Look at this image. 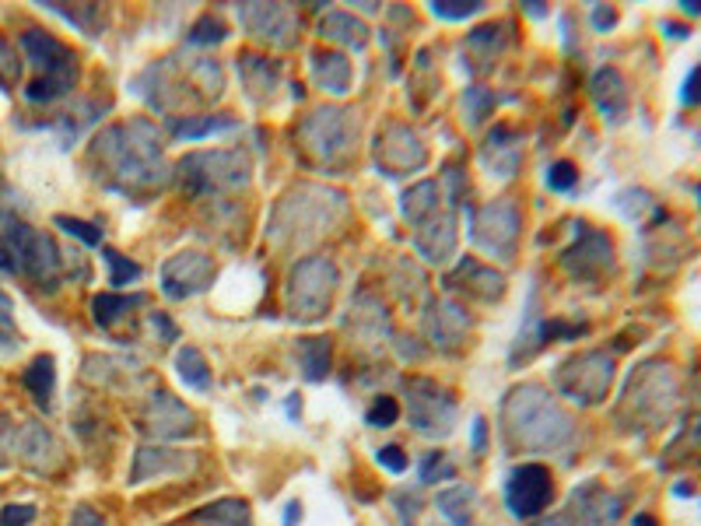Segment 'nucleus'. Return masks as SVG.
<instances>
[{
	"mask_svg": "<svg viewBox=\"0 0 701 526\" xmlns=\"http://www.w3.org/2000/svg\"><path fill=\"white\" fill-rule=\"evenodd\" d=\"M88 158L102 183L127 197H144L169 183V166H165L158 127L151 119H130V124L102 130Z\"/></svg>",
	"mask_w": 701,
	"mask_h": 526,
	"instance_id": "f257e3e1",
	"label": "nucleus"
},
{
	"mask_svg": "<svg viewBox=\"0 0 701 526\" xmlns=\"http://www.w3.org/2000/svg\"><path fill=\"white\" fill-rule=\"evenodd\" d=\"M344 214H347V197L341 190H329L320 183H299L278 200L266 235L278 246L299 250L326 235L334 225H341Z\"/></svg>",
	"mask_w": 701,
	"mask_h": 526,
	"instance_id": "f03ea898",
	"label": "nucleus"
},
{
	"mask_svg": "<svg viewBox=\"0 0 701 526\" xmlns=\"http://www.w3.org/2000/svg\"><path fill=\"white\" fill-rule=\"evenodd\" d=\"M502 429L512 450L551 453L572 439V418L541 387H515L502 403Z\"/></svg>",
	"mask_w": 701,
	"mask_h": 526,
	"instance_id": "7ed1b4c3",
	"label": "nucleus"
},
{
	"mask_svg": "<svg viewBox=\"0 0 701 526\" xmlns=\"http://www.w3.org/2000/svg\"><path fill=\"white\" fill-rule=\"evenodd\" d=\"M0 274L29 277L39 288H56L60 253L53 246V239L22 225V221H11L4 239H0Z\"/></svg>",
	"mask_w": 701,
	"mask_h": 526,
	"instance_id": "20e7f679",
	"label": "nucleus"
},
{
	"mask_svg": "<svg viewBox=\"0 0 701 526\" xmlns=\"http://www.w3.org/2000/svg\"><path fill=\"white\" fill-rule=\"evenodd\" d=\"M22 46L32 60V67L39 71V77L25 88L29 103H53V98L67 95L77 81V56L60 43V39L46 35V32H25Z\"/></svg>",
	"mask_w": 701,
	"mask_h": 526,
	"instance_id": "39448f33",
	"label": "nucleus"
},
{
	"mask_svg": "<svg viewBox=\"0 0 701 526\" xmlns=\"http://www.w3.org/2000/svg\"><path fill=\"white\" fill-rule=\"evenodd\" d=\"M182 190L193 197H211L224 190H239L250 183V155L242 148L232 151H193L179 161Z\"/></svg>",
	"mask_w": 701,
	"mask_h": 526,
	"instance_id": "423d86ee",
	"label": "nucleus"
},
{
	"mask_svg": "<svg viewBox=\"0 0 701 526\" xmlns=\"http://www.w3.org/2000/svg\"><path fill=\"white\" fill-rule=\"evenodd\" d=\"M337 292V267L326 256H305L287 277V316L295 323H316L326 316Z\"/></svg>",
	"mask_w": 701,
	"mask_h": 526,
	"instance_id": "0eeeda50",
	"label": "nucleus"
},
{
	"mask_svg": "<svg viewBox=\"0 0 701 526\" xmlns=\"http://www.w3.org/2000/svg\"><path fill=\"white\" fill-rule=\"evenodd\" d=\"M299 137H302V145H305L308 155L320 158L323 166H334V161H344L350 155V148H355L358 119H355V113H350V109L323 106L308 119H302Z\"/></svg>",
	"mask_w": 701,
	"mask_h": 526,
	"instance_id": "6e6552de",
	"label": "nucleus"
},
{
	"mask_svg": "<svg viewBox=\"0 0 701 526\" xmlns=\"http://www.w3.org/2000/svg\"><path fill=\"white\" fill-rule=\"evenodd\" d=\"M407 393V411H410V424L428 435V439H446L452 429H457V400H452L439 382L431 379H407L404 382Z\"/></svg>",
	"mask_w": 701,
	"mask_h": 526,
	"instance_id": "1a4fd4ad",
	"label": "nucleus"
},
{
	"mask_svg": "<svg viewBox=\"0 0 701 526\" xmlns=\"http://www.w3.org/2000/svg\"><path fill=\"white\" fill-rule=\"evenodd\" d=\"M520 225H523V218L512 200H491V204L481 208L478 218H473L470 239L478 242L484 253L509 260L515 250V239H520Z\"/></svg>",
	"mask_w": 701,
	"mask_h": 526,
	"instance_id": "9d476101",
	"label": "nucleus"
},
{
	"mask_svg": "<svg viewBox=\"0 0 701 526\" xmlns=\"http://www.w3.org/2000/svg\"><path fill=\"white\" fill-rule=\"evenodd\" d=\"M554 495V481L551 471L541 467V463H523V467H515L509 484H505V502L512 516L520 519H533L547 509V502Z\"/></svg>",
	"mask_w": 701,
	"mask_h": 526,
	"instance_id": "9b49d317",
	"label": "nucleus"
},
{
	"mask_svg": "<svg viewBox=\"0 0 701 526\" xmlns=\"http://www.w3.org/2000/svg\"><path fill=\"white\" fill-rule=\"evenodd\" d=\"M610 387V361L604 355H579L558 369V390L575 403H596Z\"/></svg>",
	"mask_w": 701,
	"mask_h": 526,
	"instance_id": "f8f14e48",
	"label": "nucleus"
},
{
	"mask_svg": "<svg viewBox=\"0 0 701 526\" xmlns=\"http://www.w3.org/2000/svg\"><path fill=\"white\" fill-rule=\"evenodd\" d=\"M211 281H215V260L197 250L176 253L161 267V292L169 298H190L203 288H211Z\"/></svg>",
	"mask_w": 701,
	"mask_h": 526,
	"instance_id": "ddd939ff",
	"label": "nucleus"
},
{
	"mask_svg": "<svg viewBox=\"0 0 701 526\" xmlns=\"http://www.w3.org/2000/svg\"><path fill=\"white\" fill-rule=\"evenodd\" d=\"M376 161L379 169L386 176H407V172H418L425 161H428V151L421 145V137L404 127V124H389L383 134H379V145H376Z\"/></svg>",
	"mask_w": 701,
	"mask_h": 526,
	"instance_id": "4468645a",
	"label": "nucleus"
},
{
	"mask_svg": "<svg viewBox=\"0 0 701 526\" xmlns=\"http://www.w3.org/2000/svg\"><path fill=\"white\" fill-rule=\"evenodd\" d=\"M452 204H457V200L439 204L415 225V246L431 263H446L452 250H457V214H452Z\"/></svg>",
	"mask_w": 701,
	"mask_h": 526,
	"instance_id": "2eb2a0df",
	"label": "nucleus"
},
{
	"mask_svg": "<svg viewBox=\"0 0 701 526\" xmlns=\"http://www.w3.org/2000/svg\"><path fill=\"white\" fill-rule=\"evenodd\" d=\"M144 432L155 439H187L197 432V418L182 400L158 390L148 403V411H144Z\"/></svg>",
	"mask_w": 701,
	"mask_h": 526,
	"instance_id": "dca6fc26",
	"label": "nucleus"
},
{
	"mask_svg": "<svg viewBox=\"0 0 701 526\" xmlns=\"http://www.w3.org/2000/svg\"><path fill=\"white\" fill-rule=\"evenodd\" d=\"M242 25L250 29L253 35H260L263 43L271 46H295L299 39V18L292 14V8L284 4H250L242 8Z\"/></svg>",
	"mask_w": 701,
	"mask_h": 526,
	"instance_id": "f3484780",
	"label": "nucleus"
},
{
	"mask_svg": "<svg viewBox=\"0 0 701 526\" xmlns=\"http://www.w3.org/2000/svg\"><path fill=\"white\" fill-rule=\"evenodd\" d=\"M197 467V460L179 453V450H161V446H140L134 453L130 484H144L151 477H182Z\"/></svg>",
	"mask_w": 701,
	"mask_h": 526,
	"instance_id": "a211bd4d",
	"label": "nucleus"
},
{
	"mask_svg": "<svg viewBox=\"0 0 701 526\" xmlns=\"http://www.w3.org/2000/svg\"><path fill=\"white\" fill-rule=\"evenodd\" d=\"M425 327H428V337H431V344H436V348L457 351L460 344L467 340L470 319H467V313L460 306H452V302H431Z\"/></svg>",
	"mask_w": 701,
	"mask_h": 526,
	"instance_id": "6ab92c4d",
	"label": "nucleus"
},
{
	"mask_svg": "<svg viewBox=\"0 0 701 526\" xmlns=\"http://www.w3.org/2000/svg\"><path fill=\"white\" fill-rule=\"evenodd\" d=\"M449 288L467 292L470 298H481V302H494L505 292V277L499 271L484 267V263H478V260H463L460 267L449 274Z\"/></svg>",
	"mask_w": 701,
	"mask_h": 526,
	"instance_id": "aec40b11",
	"label": "nucleus"
},
{
	"mask_svg": "<svg viewBox=\"0 0 701 526\" xmlns=\"http://www.w3.org/2000/svg\"><path fill=\"white\" fill-rule=\"evenodd\" d=\"M481 158H484V166L491 169V176L509 179V176L520 172V161H523V137L515 134V130H509V127H494V130L488 134V145H484Z\"/></svg>",
	"mask_w": 701,
	"mask_h": 526,
	"instance_id": "412c9836",
	"label": "nucleus"
},
{
	"mask_svg": "<svg viewBox=\"0 0 701 526\" xmlns=\"http://www.w3.org/2000/svg\"><path fill=\"white\" fill-rule=\"evenodd\" d=\"M239 74H242L245 92H250V98H257V103L271 98L281 81V67L257 53H239Z\"/></svg>",
	"mask_w": 701,
	"mask_h": 526,
	"instance_id": "4be33fe9",
	"label": "nucleus"
},
{
	"mask_svg": "<svg viewBox=\"0 0 701 526\" xmlns=\"http://www.w3.org/2000/svg\"><path fill=\"white\" fill-rule=\"evenodd\" d=\"M14 450L22 453L25 463H32V467H39V471H46L50 463L56 460V442H53V435L43 429V424H32V421L25 424L22 432H18Z\"/></svg>",
	"mask_w": 701,
	"mask_h": 526,
	"instance_id": "5701e85b",
	"label": "nucleus"
},
{
	"mask_svg": "<svg viewBox=\"0 0 701 526\" xmlns=\"http://www.w3.org/2000/svg\"><path fill=\"white\" fill-rule=\"evenodd\" d=\"M193 523L200 526H253V509L245 498H218L193 513Z\"/></svg>",
	"mask_w": 701,
	"mask_h": 526,
	"instance_id": "b1692460",
	"label": "nucleus"
},
{
	"mask_svg": "<svg viewBox=\"0 0 701 526\" xmlns=\"http://www.w3.org/2000/svg\"><path fill=\"white\" fill-rule=\"evenodd\" d=\"M313 77L323 92L344 95L350 88V60L344 53H313Z\"/></svg>",
	"mask_w": 701,
	"mask_h": 526,
	"instance_id": "393cba45",
	"label": "nucleus"
},
{
	"mask_svg": "<svg viewBox=\"0 0 701 526\" xmlns=\"http://www.w3.org/2000/svg\"><path fill=\"white\" fill-rule=\"evenodd\" d=\"M320 35H323V39H334V43H344V46H355V50H365V46H368V29H365V22H358V18L347 14V11H329V14H323Z\"/></svg>",
	"mask_w": 701,
	"mask_h": 526,
	"instance_id": "a878e982",
	"label": "nucleus"
},
{
	"mask_svg": "<svg viewBox=\"0 0 701 526\" xmlns=\"http://www.w3.org/2000/svg\"><path fill=\"white\" fill-rule=\"evenodd\" d=\"M610 256V242L604 235H586L583 246H572L565 253V267L575 274V277H593L596 267H604Z\"/></svg>",
	"mask_w": 701,
	"mask_h": 526,
	"instance_id": "bb28decb",
	"label": "nucleus"
},
{
	"mask_svg": "<svg viewBox=\"0 0 701 526\" xmlns=\"http://www.w3.org/2000/svg\"><path fill=\"white\" fill-rule=\"evenodd\" d=\"M593 98H596V106H600L604 116L621 119L625 116V106H628L621 74H617V71H600V74H596L593 77Z\"/></svg>",
	"mask_w": 701,
	"mask_h": 526,
	"instance_id": "cd10ccee",
	"label": "nucleus"
},
{
	"mask_svg": "<svg viewBox=\"0 0 701 526\" xmlns=\"http://www.w3.org/2000/svg\"><path fill=\"white\" fill-rule=\"evenodd\" d=\"M239 119L221 113V116H187V119H176L172 124V137L176 140H200V137H211V134H224V130H236Z\"/></svg>",
	"mask_w": 701,
	"mask_h": 526,
	"instance_id": "c85d7f7f",
	"label": "nucleus"
},
{
	"mask_svg": "<svg viewBox=\"0 0 701 526\" xmlns=\"http://www.w3.org/2000/svg\"><path fill=\"white\" fill-rule=\"evenodd\" d=\"M442 187L436 183V179H425V183H418V187H410L407 193H404V218L410 221V225H418V221L425 218V214H431L439 204H442Z\"/></svg>",
	"mask_w": 701,
	"mask_h": 526,
	"instance_id": "c756f323",
	"label": "nucleus"
},
{
	"mask_svg": "<svg viewBox=\"0 0 701 526\" xmlns=\"http://www.w3.org/2000/svg\"><path fill=\"white\" fill-rule=\"evenodd\" d=\"M137 306H144V295H113V292H106V295H95L92 313H95L98 327L109 330V327H116L119 319H127L130 309H137Z\"/></svg>",
	"mask_w": 701,
	"mask_h": 526,
	"instance_id": "7c9ffc66",
	"label": "nucleus"
},
{
	"mask_svg": "<svg viewBox=\"0 0 701 526\" xmlns=\"http://www.w3.org/2000/svg\"><path fill=\"white\" fill-rule=\"evenodd\" d=\"M299 361L308 382H320L329 372V340L326 337H305L299 340Z\"/></svg>",
	"mask_w": 701,
	"mask_h": 526,
	"instance_id": "2f4dec72",
	"label": "nucleus"
},
{
	"mask_svg": "<svg viewBox=\"0 0 701 526\" xmlns=\"http://www.w3.org/2000/svg\"><path fill=\"white\" fill-rule=\"evenodd\" d=\"M25 387L35 397L39 408H50V397H53V387H56V369H53L50 355H39L25 369Z\"/></svg>",
	"mask_w": 701,
	"mask_h": 526,
	"instance_id": "473e14b6",
	"label": "nucleus"
},
{
	"mask_svg": "<svg viewBox=\"0 0 701 526\" xmlns=\"http://www.w3.org/2000/svg\"><path fill=\"white\" fill-rule=\"evenodd\" d=\"M473 502H478V495H473V488H449V492H442L439 495V509H442V516L452 523V526H470V519H473Z\"/></svg>",
	"mask_w": 701,
	"mask_h": 526,
	"instance_id": "72a5a7b5",
	"label": "nucleus"
},
{
	"mask_svg": "<svg viewBox=\"0 0 701 526\" xmlns=\"http://www.w3.org/2000/svg\"><path fill=\"white\" fill-rule=\"evenodd\" d=\"M176 369H179V379L187 382V387H193V390H208V387H211L208 358H203L197 348H179V355H176Z\"/></svg>",
	"mask_w": 701,
	"mask_h": 526,
	"instance_id": "f704fd0d",
	"label": "nucleus"
},
{
	"mask_svg": "<svg viewBox=\"0 0 701 526\" xmlns=\"http://www.w3.org/2000/svg\"><path fill=\"white\" fill-rule=\"evenodd\" d=\"M431 11H436L439 18H446V22H463V18L481 14L484 4H481V0H436Z\"/></svg>",
	"mask_w": 701,
	"mask_h": 526,
	"instance_id": "c9c22d12",
	"label": "nucleus"
},
{
	"mask_svg": "<svg viewBox=\"0 0 701 526\" xmlns=\"http://www.w3.org/2000/svg\"><path fill=\"white\" fill-rule=\"evenodd\" d=\"M224 35H229V32H224V22H221V18L203 14L200 22L190 29V43H193V46H208V43H221Z\"/></svg>",
	"mask_w": 701,
	"mask_h": 526,
	"instance_id": "e433bc0d",
	"label": "nucleus"
},
{
	"mask_svg": "<svg viewBox=\"0 0 701 526\" xmlns=\"http://www.w3.org/2000/svg\"><path fill=\"white\" fill-rule=\"evenodd\" d=\"M106 263H109V285H130V281H137L140 277V267L137 263H130L123 253H116V250H106Z\"/></svg>",
	"mask_w": 701,
	"mask_h": 526,
	"instance_id": "4c0bfd02",
	"label": "nucleus"
},
{
	"mask_svg": "<svg viewBox=\"0 0 701 526\" xmlns=\"http://www.w3.org/2000/svg\"><path fill=\"white\" fill-rule=\"evenodd\" d=\"M463 109L470 116V124H481V119L494 109V95L488 88H467L463 95Z\"/></svg>",
	"mask_w": 701,
	"mask_h": 526,
	"instance_id": "58836bf2",
	"label": "nucleus"
},
{
	"mask_svg": "<svg viewBox=\"0 0 701 526\" xmlns=\"http://www.w3.org/2000/svg\"><path fill=\"white\" fill-rule=\"evenodd\" d=\"M365 418L373 429H389V424H397V418H400V403L394 397H379L373 408H368Z\"/></svg>",
	"mask_w": 701,
	"mask_h": 526,
	"instance_id": "ea45409f",
	"label": "nucleus"
},
{
	"mask_svg": "<svg viewBox=\"0 0 701 526\" xmlns=\"http://www.w3.org/2000/svg\"><path fill=\"white\" fill-rule=\"evenodd\" d=\"M18 327H14V306L11 298L0 292V348H18Z\"/></svg>",
	"mask_w": 701,
	"mask_h": 526,
	"instance_id": "a19ab883",
	"label": "nucleus"
},
{
	"mask_svg": "<svg viewBox=\"0 0 701 526\" xmlns=\"http://www.w3.org/2000/svg\"><path fill=\"white\" fill-rule=\"evenodd\" d=\"M56 225L64 229L67 235H77L81 242H85V246H98V242H102V232L95 225H88V221H77V218H64V214H60Z\"/></svg>",
	"mask_w": 701,
	"mask_h": 526,
	"instance_id": "79ce46f5",
	"label": "nucleus"
},
{
	"mask_svg": "<svg viewBox=\"0 0 701 526\" xmlns=\"http://www.w3.org/2000/svg\"><path fill=\"white\" fill-rule=\"evenodd\" d=\"M53 11H60L67 18V22H77L81 29H88V35H98V25H95V18L102 22V11L95 8V4H88V8H74V11H67V8H60V4H53Z\"/></svg>",
	"mask_w": 701,
	"mask_h": 526,
	"instance_id": "37998d69",
	"label": "nucleus"
},
{
	"mask_svg": "<svg viewBox=\"0 0 701 526\" xmlns=\"http://www.w3.org/2000/svg\"><path fill=\"white\" fill-rule=\"evenodd\" d=\"M575 179H579V172H575L572 161H558V166H551V172H547V187L551 190H572Z\"/></svg>",
	"mask_w": 701,
	"mask_h": 526,
	"instance_id": "c03bdc74",
	"label": "nucleus"
},
{
	"mask_svg": "<svg viewBox=\"0 0 701 526\" xmlns=\"http://www.w3.org/2000/svg\"><path fill=\"white\" fill-rule=\"evenodd\" d=\"M457 474V467H452V463L442 456V453H431L428 460H425V467H421V481H439V477H452Z\"/></svg>",
	"mask_w": 701,
	"mask_h": 526,
	"instance_id": "a18cd8bd",
	"label": "nucleus"
},
{
	"mask_svg": "<svg viewBox=\"0 0 701 526\" xmlns=\"http://www.w3.org/2000/svg\"><path fill=\"white\" fill-rule=\"evenodd\" d=\"M18 71H22V64H18L14 50L0 39V85H11V81L18 77Z\"/></svg>",
	"mask_w": 701,
	"mask_h": 526,
	"instance_id": "49530a36",
	"label": "nucleus"
},
{
	"mask_svg": "<svg viewBox=\"0 0 701 526\" xmlns=\"http://www.w3.org/2000/svg\"><path fill=\"white\" fill-rule=\"evenodd\" d=\"M35 519L32 505H8L4 513H0V526H29Z\"/></svg>",
	"mask_w": 701,
	"mask_h": 526,
	"instance_id": "de8ad7c7",
	"label": "nucleus"
},
{
	"mask_svg": "<svg viewBox=\"0 0 701 526\" xmlns=\"http://www.w3.org/2000/svg\"><path fill=\"white\" fill-rule=\"evenodd\" d=\"M376 460L383 463V467H386L389 474H404V471H407V456L400 453V446H386V450H379Z\"/></svg>",
	"mask_w": 701,
	"mask_h": 526,
	"instance_id": "09e8293b",
	"label": "nucleus"
},
{
	"mask_svg": "<svg viewBox=\"0 0 701 526\" xmlns=\"http://www.w3.org/2000/svg\"><path fill=\"white\" fill-rule=\"evenodd\" d=\"M71 526H106V523H102V516L95 509L81 505V509H74V516H71Z\"/></svg>",
	"mask_w": 701,
	"mask_h": 526,
	"instance_id": "8fccbe9b",
	"label": "nucleus"
},
{
	"mask_svg": "<svg viewBox=\"0 0 701 526\" xmlns=\"http://www.w3.org/2000/svg\"><path fill=\"white\" fill-rule=\"evenodd\" d=\"M151 327H155V330H161V337H165V340H176V337H179V334H176V327H172V323L165 319L161 313H155V316H151Z\"/></svg>",
	"mask_w": 701,
	"mask_h": 526,
	"instance_id": "3c124183",
	"label": "nucleus"
},
{
	"mask_svg": "<svg viewBox=\"0 0 701 526\" xmlns=\"http://www.w3.org/2000/svg\"><path fill=\"white\" fill-rule=\"evenodd\" d=\"M484 435H488V429H484V421L478 418V421H473V450H484Z\"/></svg>",
	"mask_w": 701,
	"mask_h": 526,
	"instance_id": "603ef678",
	"label": "nucleus"
},
{
	"mask_svg": "<svg viewBox=\"0 0 701 526\" xmlns=\"http://www.w3.org/2000/svg\"><path fill=\"white\" fill-rule=\"evenodd\" d=\"M684 98H688V103H694V98H701V71L688 81V95H684Z\"/></svg>",
	"mask_w": 701,
	"mask_h": 526,
	"instance_id": "864d4df0",
	"label": "nucleus"
},
{
	"mask_svg": "<svg viewBox=\"0 0 701 526\" xmlns=\"http://www.w3.org/2000/svg\"><path fill=\"white\" fill-rule=\"evenodd\" d=\"M299 519H302V505L292 502V505H287V513H284V526H295Z\"/></svg>",
	"mask_w": 701,
	"mask_h": 526,
	"instance_id": "5fc2aeb1",
	"label": "nucleus"
},
{
	"mask_svg": "<svg viewBox=\"0 0 701 526\" xmlns=\"http://www.w3.org/2000/svg\"><path fill=\"white\" fill-rule=\"evenodd\" d=\"M610 22H614V14H610V11H604V8H596V25L604 29V25H610Z\"/></svg>",
	"mask_w": 701,
	"mask_h": 526,
	"instance_id": "6e6d98bb",
	"label": "nucleus"
},
{
	"mask_svg": "<svg viewBox=\"0 0 701 526\" xmlns=\"http://www.w3.org/2000/svg\"><path fill=\"white\" fill-rule=\"evenodd\" d=\"M635 526H656V523H652V519H646V516H642V519H638V523H635Z\"/></svg>",
	"mask_w": 701,
	"mask_h": 526,
	"instance_id": "4d7b16f0",
	"label": "nucleus"
},
{
	"mask_svg": "<svg viewBox=\"0 0 701 526\" xmlns=\"http://www.w3.org/2000/svg\"><path fill=\"white\" fill-rule=\"evenodd\" d=\"M541 526H565L562 519H554V523H541Z\"/></svg>",
	"mask_w": 701,
	"mask_h": 526,
	"instance_id": "13d9d810",
	"label": "nucleus"
}]
</instances>
